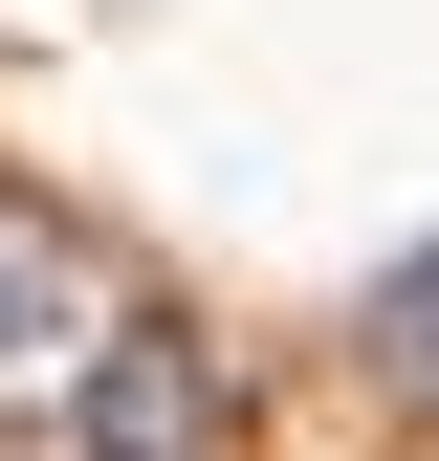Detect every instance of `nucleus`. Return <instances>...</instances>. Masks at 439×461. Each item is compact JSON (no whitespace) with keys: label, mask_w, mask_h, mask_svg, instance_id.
<instances>
[{"label":"nucleus","mask_w":439,"mask_h":461,"mask_svg":"<svg viewBox=\"0 0 439 461\" xmlns=\"http://www.w3.org/2000/svg\"><path fill=\"white\" fill-rule=\"evenodd\" d=\"M88 461H220V352H198V330L110 308V352H88Z\"/></svg>","instance_id":"1"},{"label":"nucleus","mask_w":439,"mask_h":461,"mask_svg":"<svg viewBox=\"0 0 439 461\" xmlns=\"http://www.w3.org/2000/svg\"><path fill=\"white\" fill-rule=\"evenodd\" d=\"M88 352H110V264L44 198H0V374H88Z\"/></svg>","instance_id":"2"},{"label":"nucleus","mask_w":439,"mask_h":461,"mask_svg":"<svg viewBox=\"0 0 439 461\" xmlns=\"http://www.w3.org/2000/svg\"><path fill=\"white\" fill-rule=\"evenodd\" d=\"M352 352H373V395H396V418H439V242L373 264V330H352Z\"/></svg>","instance_id":"3"}]
</instances>
